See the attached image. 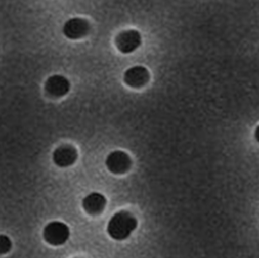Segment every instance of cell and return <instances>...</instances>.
Listing matches in <instances>:
<instances>
[{
    "mask_svg": "<svg viewBox=\"0 0 259 258\" xmlns=\"http://www.w3.org/2000/svg\"><path fill=\"white\" fill-rule=\"evenodd\" d=\"M136 227V218L130 211H120L111 218L107 226V232L112 239L122 241L127 239Z\"/></svg>",
    "mask_w": 259,
    "mask_h": 258,
    "instance_id": "1",
    "label": "cell"
},
{
    "mask_svg": "<svg viewBox=\"0 0 259 258\" xmlns=\"http://www.w3.org/2000/svg\"><path fill=\"white\" fill-rule=\"evenodd\" d=\"M70 236V230L65 223L52 222L48 223L43 231L44 240L51 246L64 245Z\"/></svg>",
    "mask_w": 259,
    "mask_h": 258,
    "instance_id": "2",
    "label": "cell"
},
{
    "mask_svg": "<svg viewBox=\"0 0 259 258\" xmlns=\"http://www.w3.org/2000/svg\"><path fill=\"white\" fill-rule=\"evenodd\" d=\"M141 44V34L135 29L122 31L116 38L117 48L122 54H131L135 52Z\"/></svg>",
    "mask_w": 259,
    "mask_h": 258,
    "instance_id": "3",
    "label": "cell"
},
{
    "mask_svg": "<svg viewBox=\"0 0 259 258\" xmlns=\"http://www.w3.org/2000/svg\"><path fill=\"white\" fill-rule=\"evenodd\" d=\"M130 155L122 151H115L110 153L106 158L108 170L113 174H124L131 167Z\"/></svg>",
    "mask_w": 259,
    "mask_h": 258,
    "instance_id": "4",
    "label": "cell"
},
{
    "mask_svg": "<svg viewBox=\"0 0 259 258\" xmlns=\"http://www.w3.org/2000/svg\"><path fill=\"white\" fill-rule=\"evenodd\" d=\"M91 30L90 23L82 18H72L63 26V34L68 39L77 40L89 34Z\"/></svg>",
    "mask_w": 259,
    "mask_h": 258,
    "instance_id": "5",
    "label": "cell"
},
{
    "mask_svg": "<svg viewBox=\"0 0 259 258\" xmlns=\"http://www.w3.org/2000/svg\"><path fill=\"white\" fill-rule=\"evenodd\" d=\"M71 84L69 80L61 75L51 76L45 83V90L53 97H62L69 93Z\"/></svg>",
    "mask_w": 259,
    "mask_h": 258,
    "instance_id": "6",
    "label": "cell"
},
{
    "mask_svg": "<svg viewBox=\"0 0 259 258\" xmlns=\"http://www.w3.org/2000/svg\"><path fill=\"white\" fill-rule=\"evenodd\" d=\"M124 82L131 88L139 89L150 81V72L144 66H133L124 73Z\"/></svg>",
    "mask_w": 259,
    "mask_h": 258,
    "instance_id": "7",
    "label": "cell"
},
{
    "mask_svg": "<svg viewBox=\"0 0 259 258\" xmlns=\"http://www.w3.org/2000/svg\"><path fill=\"white\" fill-rule=\"evenodd\" d=\"M78 158L76 149L70 145H63L59 147L53 153V160L55 164L61 168L69 167L74 164Z\"/></svg>",
    "mask_w": 259,
    "mask_h": 258,
    "instance_id": "8",
    "label": "cell"
},
{
    "mask_svg": "<svg viewBox=\"0 0 259 258\" xmlns=\"http://www.w3.org/2000/svg\"><path fill=\"white\" fill-rule=\"evenodd\" d=\"M106 198L98 192L90 193L82 200V208L87 213L96 216L101 213L106 207Z\"/></svg>",
    "mask_w": 259,
    "mask_h": 258,
    "instance_id": "9",
    "label": "cell"
},
{
    "mask_svg": "<svg viewBox=\"0 0 259 258\" xmlns=\"http://www.w3.org/2000/svg\"><path fill=\"white\" fill-rule=\"evenodd\" d=\"M12 246V243L10 241V239L8 237H6L5 235H2L0 237V250H1V254H5L7 252L10 251Z\"/></svg>",
    "mask_w": 259,
    "mask_h": 258,
    "instance_id": "10",
    "label": "cell"
},
{
    "mask_svg": "<svg viewBox=\"0 0 259 258\" xmlns=\"http://www.w3.org/2000/svg\"><path fill=\"white\" fill-rule=\"evenodd\" d=\"M254 137H255V140L259 143V125L255 129V132H254Z\"/></svg>",
    "mask_w": 259,
    "mask_h": 258,
    "instance_id": "11",
    "label": "cell"
}]
</instances>
